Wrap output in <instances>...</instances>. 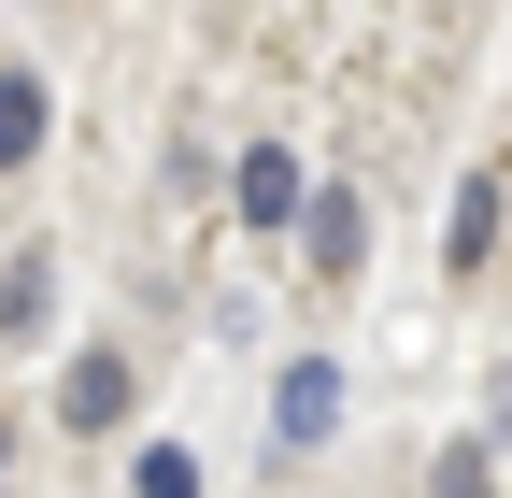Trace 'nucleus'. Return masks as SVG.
Here are the masks:
<instances>
[{
  "label": "nucleus",
  "instance_id": "nucleus-1",
  "mask_svg": "<svg viewBox=\"0 0 512 498\" xmlns=\"http://www.w3.org/2000/svg\"><path fill=\"white\" fill-rule=\"evenodd\" d=\"M299 228H313V271H328V285H356V257H370V214H356V185L299 200Z\"/></svg>",
  "mask_w": 512,
  "mask_h": 498
},
{
  "label": "nucleus",
  "instance_id": "nucleus-2",
  "mask_svg": "<svg viewBox=\"0 0 512 498\" xmlns=\"http://www.w3.org/2000/svg\"><path fill=\"white\" fill-rule=\"evenodd\" d=\"M299 200H313L299 157H285V143H256V157H242V228H299Z\"/></svg>",
  "mask_w": 512,
  "mask_h": 498
},
{
  "label": "nucleus",
  "instance_id": "nucleus-3",
  "mask_svg": "<svg viewBox=\"0 0 512 498\" xmlns=\"http://www.w3.org/2000/svg\"><path fill=\"white\" fill-rule=\"evenodd\" d=\"M57 427H128V356H72V385H57Z\"/></svg>",
  "mask_w": 512,
  "mask_h": 498
},
{
  "label": "nucleus",
  "instance_id": "nucleus-4",
  "mask_svg": "<svg viewBox=\"0 0 512 498\" xmlns=\"http://www.w3.org/2000/svg\"><path fill=\"white\" fill-rule=\"evenodd\" d=\"M328 427H342V370H328V356H299V370H285V442L313 456Z\"/></svg>",
  "mask_w": 512,
  "mask_h": 498
},
{
  "label": "nucleus",
  "instance_id": "nucleus-5",
  "mask_svg": "<svg viewBox=\"0 0 512 498\" xmlns=\"http://www.w3.org/2000/svg\"><path fill=\"white\" fill-rule=\"evenodd\" d=\"M43 157V72H0V171Z\"/></svg>",
  "mask_w": 512,
  "mask_h": 498
},
{
  "label": "nucleus",
  "instance_id": "nucleus-6",
  "mask_svg": "<svg viewBox=\"0 0 512 498\" xmlns=\"http://www.w3.org/2000/svg\"><path fill=\"white\" fill-rule=\"evenodd\" d=\"M43 299H57V257H0V342L43 328Z\"/></svg>",
  "mask_w": 512,
  "mask_h": 498
},
{
  "label": "nucleus",
  "instance_id": "nucleus-7",
  "mask_svg": "<svg viewBox=\"0 0 512 498\" xmlns=\"http://www.w3.org/2000/svg\"><path fill=\"white\" fill-rule=\"evenodd\" d=\"M484 242H498V171L456 185V271H484Z\"/></svg>",
  "mask_w": 512,
  "mask_h": 498
},
{
  "label": "nucleus",
  "instance_id": "nucleus-8",
  "mask_svg": "<svg viewBox=\"0 0 512 498\" xmlns=\"http://www.w3.org/2000/svg\"><path fill=\"white\" fill-rule=\"evenodd\" d=\"M128 498H200V456H185V442H157L143 470H128Z\"/></svg>",
  "mask_w": 512,
  "mask_h": 498
},
{
  "label": "nucleus",
  "instance_id": "nucleus-9",
  "mask_svg": "<svg viewBox=\"0 0 512 498\" xmlns=\"http://www.w3.org/2000/svg\"><path fill=\"white\" fill-rule=\"evenodd\" d=\"M427 498H484V442H456V456H441V470H427Z\"/></svg>",
  "mask_w": 512,
  "mask_h": 498
},
{
  "label": "nucleus",
  "instance_id": "nucleus-10",
  "mask_svg": "<svg viewBox=\"0 0 512 498\" xmlns=\"http://www.w3.org/2000/svg\"><path fill=\"white\" fill-rule=\"evenodd\" d=\"M0 470H15V427H0Z\"/></svg>",
  "mask_w": 512,
  "mask_h": 498
}]
</instances>
